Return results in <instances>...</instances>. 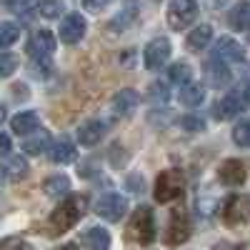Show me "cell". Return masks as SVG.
<instances>
[{"instance_id":"6da1fadb","label":"cell","mask_w":250,"mask_h":250,"mask_svg":"<svg viewBox=\"0 0 250 250\" xmlns=\"http://www.w3.org/2000/svg\"><path fill=\"white\" fill-rule=\"evenodd\" d=\"M88 208V198L83 193H75V195H68L65 200H62L55 210L50 213L48 218V233L50 235H62L68 233L70 228L83 218V213H85Z\"/></svg>"},{"instance_id":"7a4b0ae2","label":"cell","mask_w":250,"mask_h":250,"mask_svg":"<svg viewBox=\"0 0 250 250\" xmlns=\"http://www.w3.org/2000/svg\"><path fill=\"white\" fill-rule=\"evenodd\" d=\"M125 235H128V240H133L138 245H150L155 240V218H153V210L148 205H140L133 213Z\"/></svg>"},{"instance_id":"3957f363","label":"cell","mask_w":250,"mask_h":250,"mask_svg":"<svg viewBox=\"0 0 250 250\" xmlns=\"http://www.w3.org/2000/svg\"><path fill=\"white\" fill-rule=\"evenodd\" d=\"M185 190V178L180 170H163L158 178H155V200L158 203H170V200H178Z\"/></svg>"},{"instance_id":"277c9868","label":"cell","mask_w":250,"mask_h":250,"mask_svg":"<svg viewBox=\"0 0 250 250\" xmlns=\"http://www.w3.org/2000/svg\"><path fill=\"white\" fill-rule=\"evenodd\" d=\"M248 108H250V85L248 83H240V85H235L220 100L218 113H220V118H233V115L245 113Z\"/></svg>"},{"instance_id":"5b68a950","label":"cell","mask_w":250,"mask_h":250,"mask_svg":"<svg viewBox=\"0 0 250 250\" xmlns=\"http://www.w3.org/2000/svg\"><path fill=\"white\" fill-rule=\"evenodd\" d=\"M188 238H190V215H188L185 205H178L170 213L168 230H165V243L175 248V245H183Z\"/></svg>"},{"instance_id":"8992f818","label":"cell","mask_w":250,"mask_h":250,"mask_svg":"<svg viewBox=\"0 0 250 250\" xmlns=\"http://www.w3.org/2000/svg\"><path fill=\"white\" fill-rule=\"evenodd\" d=\"M250 218V195H230L223 205V220L228 228L243 225Z\"/></svg>"},{"instance_id":"52a82bcc","label":"cell","mask_w":250,"mask_h":250,"mask_svg":"<svg viewBox=\"0 0 250 250\" xmlns=\"http://www.w3.org/2000/svg\"><path fill=\"white\" fill-rule=\"evenodd\" d=\"M198 18V5L193 0H173L168 8V23L173 30H185Z\"/></svg>"},{"instance_id":"ba28073f","label":"cell","mask_w":250,"mask_h":250,"mask_svg":"<svg viewBox=\"0 0 250 250\" xmlns=\"http://www.w3.org/2000/svg\"><path fill=\"white\" fill-rule=\"evenodd\" d=\"M125 210H128V203H125V198L118 195V193H105V195H100L98 203H95V213L100 218L110 220V223H118L125 215Z\"/></svg>"},{"instance_id":"9c48e42d","label":"cell","mask_w":250,"mask_h":250,"mask_svg":"<svg viewBox=\"0 0 250 250\" xmlns=\"http://www.w3.org/2000/svg\"><path fill=\"white\" fill-rule=\"evenodd\" d=\"M60 40L65 45H75L83 40V35H85V18H83L80 13H70L65 15V20L60 23Z\"/></svg>"},{"instance_id":"30bf717a","label":"cell","mask_w":250,"mask_h":250,"mask_svg":"<svg viewBox=\"0 0 250 250\" xmlns=\"http://www.w3.org/2000/svg\"><path fill=\"white\" fill-rule=\"evenodd\" d=\"M55 45H58V40L50 30H38V33H33L30 43H28V53L35 60H48L55 53Z\"/></svg>"},{"instance_id":"8fae6325","label":"cell","mask_w":250,"mask_h":250,"mask_svg":"<svg viewBox=\"0 0 250 250\" xmlns=\"http://www.w3.org/2000/svg\"><path fill=\"white\" fill-rule=\"evenodd\" d=\"M170 55V40L168 38H153L148 48H145V68L148 70H155L160 68L165 60Z\"/></svg>"},{"instance_id":"7c38bea8","label":"cell","mask_w":250,"mask_h":250,"mask_svg":"<svg viewBox=\"0 0 250 250\" xmlns=\"http://www.w3.org/2000/svg\"><path fill=\"white\" fill-rule=\"evenodd\" d=\"M203 73H205V80L210 83L213 88H225L230 83V70H228V62L218 60L215 55L208 58L203 62Z\"/></svg>"},{"instance_id":"4fadbf2b","label":"cell","mask_w":250,"mask_h":250,"mask_svg":"<svg viewBox=\"0 0 250 250\" xmlns=\"http://www.w3.org/2000/svg\"><path fill=\"white\" fill-rule=\"evenodd\" d=\"M103 135H105V123L98 120V118H90L85 120L78 128V143L85 145V148H93V145H98L103 140Z\"/></svg>"},{"instance_id":"5bb4252c","label":"cell","mask_w":250,"mask_h":250,"mask_svg":"<svg viewBox=\"0 0 250 250\" xmlns=\"http://www.w3.org/2000/svg\"><path fill=\"white\" fill-rule=\"evenodd\" d=\"M215 58L223 60V62H243L245 50L238 40L225 35V38H218V43H215Z\"/></svg>"},{"instance_id":"9a60e30c","label":"cell","mask_w":250,"mask_h":250,"mask_svg":"<svg viewBox=\"0 0 250 250\" xmlns=\"http://www.w3.org/2000/svg\"><path fill=\"white\" fill-rule=\"evenodd\" d=\"M218 175H220V183H225V185H243L245 178H248V170H245V165L240 160L230 158V160H225L220 165Z\"/></svg>"},{"instance_id":"2e32d148","label":"cell","mask_w":250,"mask_h":250,"mask_svg":"<svg viewBox=\"0 0 250 250\" xmlns=\"http://www.w3.org/2000/svg\"><path fill=\"white\" fill-rule=\"evenodd\" d=\"M48 155L53 163H60V165H65V163H73L75 160V145L68 140V138H58L50 148H48Z\"/></svg>"},{"instance_id":"e0dca14e","label":"cell","mask_w":250,"mask_h":250,"mask_svg":"<svg viewBox=\"0 0 250 250\" xmlns=\"http://www.w3.org/2000/svg\"><path fill=\"white\" fill-rule=\"evenodd\" d=\"M138 103H140V95L135 90H130V88H125V90H120L113 98V113L115 115H128V113H133L138 108Z\"/></svg>"},{"instance_id":"ac0fdd59","label":"cell","mask_w":250,"mask_h":250,"mask_svg":"<svg viewBox=\"0 0 250 250\" xmlns=\"http://www.w3.org/2000/svg\"><path fill=\"white\" fill-rule=\"evenodd\" d=\"M38 125H40L38 113L25 110V113H18V115H13L10 128H13V133H15V135H30L33 130H38Z\"/></svg>"},{"instance_id":"d6986e66","label":"cell","mask_w":250,"mask_h":250,"mask_svg":"<svg viewBox=\"0 0 250 250\" xmlns=\"http://www.w3.org/2000/svg\"><path fill=\"white\" fill-rule=\"evenodd\" d=\"M83 245L88 250H108L110 248V235L105 228H88L83 233Z\"/></svg>"},{"instance_id":"ffe728a7","label":"cell","mask_w":250,"mask_h":250,"mask_svg":"<svg viewBox=\"0 0 250 250\" xmlns=\"http://www.w3.org/2000/svg\"><path fill=\"white\" fill-rule=\"evenodd\" d=\"M43 193L50 195V198H62L70 193V178L68 175H50L43 180Z\"/></svg>"},{"instance_id":"44dd1931","label":"cell","mask_w":250,"mask_h":250,"mask_svg":"<svg viewBox=\"0 0 250 250\" xmlns=\"http://www.w3.org/2000/svg\"><path fill=\"white\" fill-rule=\"evenodd\" d=\"M0 173H3L5 178H10V180H20L28 173V163H25L23 155H8L3 160V165H0Z\"/></svg>"},{"instance_id":"7402d4cb","label":"cell","mask_w":250,"mask_h":250,"mask_svg":"<svg viewBox=\"0 0 250 250\" xmlns=\"http://www.w3.org/2000/svg\"><path fill=\"white\" fill-rule=\"evenodd\" d=\"M205 98V88L200 83H185L183 90H180V103L185 108H198Z\"/></svg>"},{"instance_id":"603a6c76","label":"cell","mask_w":250,"mask_h":250,"mask_svg":"<svg viewBox=\"0 0 250 250\" xmlns=\"http://www.w3.org/2000/svg\"><path fill=\"white\" fill-rule=\"evenodd\" d=\"M213 40V28L210 25H198L190 35H188V48L190 50H203Z\"/></svg>"},{"instance_id":"cb8c5ba5","label":"cell","mask_w":250,"mask_h":250,"mask_svg":"<svg viewBox=\"0 0 250 250\" xmlns=\"http://www.w3.org/2000/svg\"><path fill=\"white\" fill-rule=\"evenodd\" d=\"M230 25L235 30H250V3H240L230 13Z\"/></svg>"},{"instance_id":"d4e9b609","label":"cell","mask_w":250,"mask_h":250,"mask_svg":"<svg viewBox=\"0 0 250 250\" xmlns=\"http://www.w3.org/2000/svg\"><path fill=\"white\" fill-rule=\"evenodd\" d=\"M190 75H193V70H190L188 62H175V65L168 68V80L170 83H190Z\"/></svg>"},{"instance_id":"484cf974","label":"cell","mask_w":250,"mask_h":250,"mask_svg":"<svg viewBox=\"0 0 250 250\" xmlns=\"http://www.w3.org/2000/svg\"><path fill=\"white\" fill-rule=\"evenodd\" d=\"M48 133H43V130H40L35 138H28L25 140V145H23V150L28 153V155H38V153H43L45 150V145H48Z\"/></svg>"},{"instance_id":"4316f807","label":"cell","mask_w":250,"mask_h":250,"mask_svg":"<svg viewBox=\"0 0 250 250\" xmlns=\"http://www.w3.org/2000/svg\"><path fill=\"white\" fill-rule=\"evenodd\" d=\"M40 15L53 20V18H60L62 10H65V5H62V0H40Z\"/></svg>"},{"instance_id":"83f0119b","label":"cell","mask_w":250,"mask_h":250,"mask_svg":"<svg viewBox=\"0 0 250 250\" xmlns=\"http://www.w3.org/2000/svg\"><path fill=\"white\" fill-rule=\"evenodd\" d=\"M18 38H20V28L15 23H0V48L13 45Z\"/></svg>"},{"instance_id":"f1b7e54d","label":"cell","mask_w":250,"mask_h":250,"mask_svg":"<svg viewBox=\"0 0 250 250\" xmlns=\"http://www.w3.org/2000/svg\"><path fill=\"white\" fill-rule=\"evenodd\" d=\"M233 143L240 148H250V120H240L233 128Z\"/></svg>"},{"instance_id":"f546056e","label":"cell","mask_w":250,"mask_h":250,"mask_svg":"<svg viewBox=\"0 0 250 250\" xmlns=\"http://www.w3.org/2000/svg\"><path fill=\"white\" fill-rule=\"evenodd\" d=\"M5 5H8V10H13L18 15H28L40 5V0H5Z\"/></svg>"},{"instance_id":"4dcf8cb0","label":"cell","mask_w":250,"mask_h":250,"mask_svg":"<svg viewBox=\"0 0 250 250\" xmlns=\"http://www.w3.org/2000/svg\"><path fill=\"white\" fill-rule=\"evenodd\" d=\"M15 68H18V58L13 53H0V78L13 75Z\"/></svg>"},{"instance_id":"1f68e13d","label":"cell","mask_w":250,"mask_h":250,"mask_svg":"<svg viewBox=\"0 0 250 250\" xmlns=\"http://www.w3.org/2000/svg\"><path fill=\"white\" fill-rule=\"evenodd\" d=\"M180 125H183L188 133H200V130H205V120H203L200 115H183Z\"/></svg>"},{"instance_id":"d6a6232c","label":"cell","mask_w":250,"mask_h":250,"mask_svg":"<svg viewBox=\"0 0 250 250\" xmlns=\"http://www.w3.org/2000/svg\"><path fill=\"white\" fill-rule=\"evenodd\" d=\"M0 250H33V245L25 243L23 238H5L0 240Z\"/></svg>"},{"instance_id":"836d02e7","label":"cell","mask_w":250,"mask_h":250,"mask_svg":"<svg viewBox=\"0 0 250 250\" xmlns=\"http://www.w3.org/2000/svg\"><path fill=\"white\" fill-rule=\"evenodd\" d=\"M108 3H113V0H83V5H85V10H103Z\"/></svg>"},{"instance_id":"e575fe53","label":"cell","mask_w":250,"mask_h":250,"mask_svg":"<svg viewBox=\"0 0 250 250\" xmlns=\"http://www.w3.org/2000/svg\"><path fill=\"white\" fill-rule=\"evenodd\" d=\"M10 148H13V143H10V138H8V135H3V133H0V155H8V153H10Z\"/></svg>"},{"instance_id":"d590c367","label":"cell","mask_w":250,"mask_h":250,"mask_svg":"<svg viewBox=\"0 0 250 250\" xmlns=\"http://www.w3.org/2000/svg\"><path fill=\"white\" fill-rule=\"evenodd\" d=\"M153 95H155V100H165V88L155 83V85H150V98Z\"/></svg>"},{"instance_id":"8d00e7d4","label":"cell","mask_w":250,"mask_h":250,"mask_svg":"<svg viewBox=\"0 0 250 250\" xmlns=\"http://www.w3.org/2000/svg\"><path fill=\"white\" fill-rule=\"evenodd\" d=\"M215 250H243V245H233V243H228V240H223V243H218L215 245Z\"/></svg>"},{"instance_id":"74e56055","label":"cell","mask_w":250,"mask_h":250,"mask_svg":"<svg viewBox=\"0 0 250 250\" xmlns=\"http://www.w3.org/2000/svg\"><path fill=\"white\" fill-rule=\"evenodd\" d=\"M58 250H80V248H78L75 243H68V245H60Z\"/></svg>"},{"instance_id":"f35d334b","label":"cell","mask_w":250,"mask_h":250,"mask_svg":"<svg viewBox=\"0 0 250 250\" xmlns=\"http://www.w3.org/2000/svg\"><path fill=\"white\" fill-rule=\"evenodd\" d=\"M3 120H5V108L0 105V123H3Z\"/></svg>"}]
</instances>
